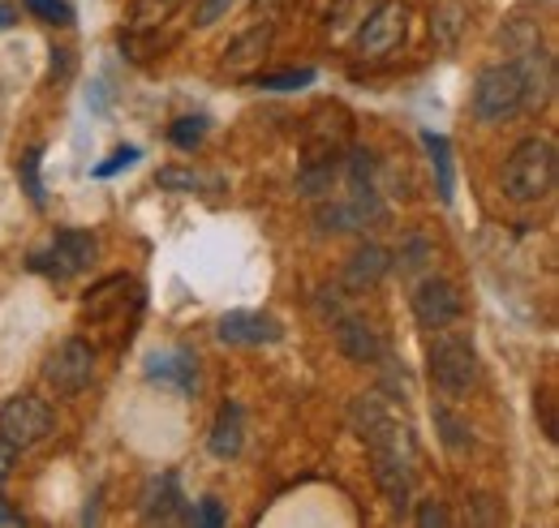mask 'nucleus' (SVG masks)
Wrapping results in <instances>:
<instances>
[{
    "mask_svg": "<svg viewBox=\"0 0 559 528\" xmlns=\"http://www.w3.org/2000/svg\"><path fill=\"white\" fill-rule=\"evenodd\" d=\"M516 61H521V73H525V108L551 104V95H556V61H551V52L530 48Z\"/></svg>",
    "mask_w": 559,
    "mask_h": 528,
    "instance_id": "dca6fc26",
    "label": "nucleus"
},
{
    "mask_svg": "<svg viewBox=\"0 0 559 528\" xmlns=\"http://www.w3.org/2000/svg\"><path fill=\"white\" fill-rule=\"evenodd\" d=\"M430 259H435L430 241L414 232V237H405V241H401V250L392 254V271H401V275H418V271H426Z\"/></svg>",
    "mask_w": 559,
    "mask_h": 528,
    "instance_id": "5701e85b",
    "label": "nucleus"
},
{
    "mask_svg": "<svg viewBox=\"0 0 559 528\" xmlns=\"http://www.w3.org/2000/svg\"><path fill=\"white\" fill-rule=\"evenodd\" d=\"M246 447V408L237 399H224L207 434V452L215 460H237Z\"/></svg>",
    "mask_w": 559,
    "mask_h": 528,
    "instance_id": "4468645a",
    "label": "nucleus"
},
{
    "mask_svg": "<svg viewBox=\"0 0 559 528\" xmlns=\"http://www.w3.org/2000/svg\"><path fill=\"white\" fill-rule=\"evenodd\" d=\"M469 112L483 125H503L516 112H525V73L521 61H503V65H487L474 77L469 91Z\"/></svg>",
    "mask_w": 559,
    "mask_h": 528,
    "instance_id": "f03ea898",
    "label": "nucleus"
},
{
    "mask_svg": "<svg viewBox=\"0 0 559 528\" xmlns=\"http://www.w3.org/2000/svg\"><path fill=\"white\" fill-rule=\"evenodd\" d=\"M48 430H52V408L35 392H17L0 404V439L13 443L17 452L39 447L48 439Z\"/></svg>",
    "mask_w": 559,
    "mask_h": 528,
    "instance_id": "39448f33",
    "label": "nucleus"
},
{
    "mask_svg": "<svg viewBox=\"0 0 559 528\" xmlns=\"http://www.w3.org/2000/svg\"><path fill=\"white\" fill-rule=\"evenodd\" d=\"M421 146L430 155V168H435V185H439V202L452 206L456 199V168H452V142L443 133L435 130H421Z\"/></svg>",
    "mask_w": 559,
    "mask_h": 528,
    "instance_id": "a211bd4d",
    "label": "nucleus"
},
{
    "mask_svg": "<svg viewBox=\"0 0 559 528\" xmlns=\"http://www.w3.org/2000/svg\"><path fill=\"white\" fill-rule=\"evenodd\" d=\"M142 525H194V507L181 494L173 472H164V477H155L146 485V494H142Z\"/></svg>",
    "mask_w": 559,
    "mask_h": 528,
    "instance_id": "9b49d317",
    "label": "nucleus"
},
{
    "mask_svg": "<svg viewBox=\"0 0 559 528\" xmlns=\"http://www.w3.org/2000/svg\"><path fill=\"white\" fill-rule=\"evenodd\" d=\"M414 507V520L421 528H448L452 525V516H448V507L439 503V499H421V503H409Z\"/></svg>",
    "mask_w": 559,
    "mask_h": 528,
    "instance_id": "7c9ffc66",
    "label": "nucleus"
},
{
    "mask_svg": "<svg viewBox=\"0 0 559 528\" xmlns=\"http://www.w3.org/2000/svg\"><path fill=\"white\" fill-rule=\"evenodd\" d=\"M332 335H336V348H341V357H349L353 365H374V361H383L388 357V348H383V335L370 327L361 314H341V319H332Z\"/></svg>",
    "mask_w": 559,
    "mask_h": 528,
    "instance_id": "f8f14e48",
    "label": "nucleus"
},
{
    "mask_svg": "<svg viewBox=\"0 0 559 528\" xmlns=\"http://www.w3.org/2000/svg\"><path fill=\"white\" fill-rule=\"evenodd\" d=\"M207 117H181V121H173V130H168V142L177 146V151H199L203 146V137H207Z\"/></svg>",
    "mask_w": 559,
    "mask_h": 528,
    "instance_id": "a878e982",
    "label": "nucleus"
},
{
    "mask_svg": "<svg viewBox=\"0 0 559 528\" xmlns=\"http://www.w3.org/2000/svg\"><path fill=\"white\" fill-rule=\"evenodd\" d=\"M559 151L551 137H525L503 164V194L512 202H543L556 190Z\"/></svg>",
    "mask_w": 559,
    "mask_h": 528,
    "instance_id": "f257e3e1",
    "label": "nucleus"
},
{
    "mask_svg": "<svg viewBox=\"0 0 559 528\" xmlns=\"http://www.w3.org/2000/svg\"><path fill=\"white\" fill-rule=\"evenodd\" d=\"M155 181H159L164 190H181V194H199V190H207V181H203L199 172H186V168H164Z\"/></svg>",
    "mask_w": 559,
    "mask_h": 528,
    "instance_id": "c85d7f7f",
    "label": "nucleus"
},
{
    "mask_svg": "<svg viewBox=\"0 0 559 528\" xmlns=\"http://www.w3.org/2000/svg\"><path fill=\"white\" fill-rule=\"evenodd\" d=\"M39 164H44V146H26L22 151V159H17V185H22V194L31 199V206H39L44 211V177H39Z\"/></svg>",
    "mask_w": 559,
    "mask_h": 528,
    "instance_id": "412c9836",
    "label": "nucleus"
},
{
    "mask_svg": "<svg viewBox=\"0 0 559 528\" xmlns=\"http://www.w3.org/2000/svg\"><path fill=\"white\" fill-rule=\"evenodd\" d=\"M426 374L443 396H465L478 383V348L465 331H448L435 335L430 352H426Z\"/></svg>",
    "mask_w": 559,
    "mask_h": 528,
    "instance_id": "7ed1b4c3",
    "label": "nucleus"
},
{
    "mask_svg": "<svg viewBox=\"0 0 559 528\" xmlns=\"http://www.w3.org/2000/svg\"><path fill=\"white\" fill-rule=\"evenodd\" d=\"M392 275V250H383L379 241H361L345 263V288L353 292H366L374 284H383Z\"/></svg>",
    "mask_w": 559,
    "mask_h": 528,
    "instance_id": "2eb2a0df",
    "label": "nucleus"
},
{
    "mask_svg": "<svg viewBox=\"0 0 559 528\" xmlns=\"http://www.w3.org/2000/svg\"><path fill=\"white\" fill-rule=\"evenodd\" d=\"M13 17H17V13H13V4H4V0H0V31H9V26H13Z\"/></svg>",
    "mask_w": 559,
    "mask_h": 528,
    "instance_id": "4c0bfd02",
    "label": "nucleus"
},
{
    "mask_svg": "<svg viewBox=\"0 0 559 528\" xmlns=\"http://www.w3.org/2000/svg\"><path fill=\"white\" fill-rule=\"evenodd\" d=\"M194 525H207V528H224L228 525V507L215 499V494H207L199 507H194Z\"/></svg>",
    "mask_w": 559,
    "mask_h": 528,
    "instance_id": "2f4dec72",
    "label": "nucleus"
},
{
    "mask_svg": "<svg viewBox=\"0 0 559 528\" xmlns=\"http://www.w3.org/2000/svg\"><path fill=\"white\" fill-rule=\"evenodd\" d=\"M99 259V241L91 237V232H82V228H61L44 250H35L31 254V271L35 275H48V279H57V284H66L73 275H82V271H91V263Z\"/></svg>",
    "mask_w": 559,
    "mask_h": 528,
    "instance_id": "20e7f679",
    "label": "nucleus"
},
{
    "mask_svg": "<svg viewBox=\"0 0 559 528\" xmlns=\"http://www.w3.org/2000/svg\"><path fill=\"white\" fill-rule=\"evenodd\" d=\"M237 0H194V26H215L219 17H228Z\"/></svg>",
    "mask_w": 559,
    "mask_h": 528,
    "instance_id": "473e14b6",
    "label": "nucleus"
},
{
    "mask_svg": "<svg viewBox=\"0 0 559 528\" xmlns=\"http://www.w3.org/2000/svg\"><path fill=\"white\" fill-rule=\"evenodd\" d=\"M215 339L228 348H267V344L284 339V323L263 310H228L215 323Z\"/></svg>",
    "mask_w": 559,
    "mask_h": 528,
    "instance_id": "9d476101",
    "label": "nucleus"
},
{
    "mask_svg": "<svg viewBox=\"0 0 559 528\" xmlns=\"http://www.w3.org/2000/svg\"><path fill=\"white\" fill-rule=\"evenodd\" d=\"M405 31H409L405 4H396V0L374 4V9L366 13V22L357 26V48H361V57H388V52L401 48Z\"/></svg>",
    "mask_w": 559,
    "mask_h": 528,
    "instance_id": "6e6552de",
    "label": "nucleus"
},
{
    "mask_svg": "<svg viewBox=\"0 0 559 528\" xmlns=\"http://www.w3.org/2000/svg\"><path fill=\"white\" fill-rule=\"evenodd\" d=\"M319 314H323L328 323L345 314V297H341V288H319Z\"/></svg>",
    "mask_w": 559,
    "mask_h": 528,
    "instance_id": "72a5a7b5",
    "label": "nucleus"
},
{
    "mask_svg": "<svg viewBox=\"0 0 559 528\" xmlns=\"http://www.w3.org/2000/svg\"><path fill=\"white\" fill-rule=\"evenodd\" d=\"M13 464H17V447L0 439V485L9 481V472H13Z\"/></svg>",
    "mask_w": 559,
    "mask_h": 528,
    "instance_id": "c9c22d12",
    "label": "nucleus"
},
{
    "mask_svg": "<svg viewBox=\"0 0 559 528\" xmlns=\"http://www.w3.org/2000/svg\"><path fill=\"white\" fill-rule=\"evenodd\" d=\"M95 379V348L86 339H66L48 352L44 361V383L57 392V396H78L86 392Z\"/></svg>",
    "mask_w": 559,
    "mask_h": 528,
    "instance_id": "423d86ee",
    "label": "nucleus"
},
{
    "mask_svg": "<svg viewBox=\"0 0 559 528\" xmlns=\"http://www.w3.org/2000/svg\"><path fill=\"white\" fill-rule=\"evenodd\" d=\"M469 520H474V525H503V503H499L495 494H474Z\"/></svg>",
    "mask_w": 559,
    "mask_h": 528,
    "instance_id": "c756f323",
    "label": "nucleus"
},
{
    "mask_svg": "<svg viewBox=\"0 0 559 528\" xmlns=\"http://www.w3.org/2000/svg\"><path fill=\"white\" fill-rule=\"evenodd\" d=\"M409 305H414V319H418L421 331H443L465 314V301H461L456 284L443 279V275H426L418 288H414Z\"/></svg>",
    "mask_w": 559,
    "mask_h": 528,
    "instance_id": "0eeeda50",
    "label": "nucleus"
},
{
    "mask_svg": "<svg viewBox=\"0 0 559 528\" xmlns=\"http://www.w3.org/2000/svg\"><path fill=\"white\" fill-rule=\"evenodd\" d=\"M430 417H435V434H439V443L448 447V452H469L474 447V430H469V421H461L448 404H435L430 408Z\"/></svg>",
    "mask_w": 559,
    "mask_h": 528,
    "instance_id": "aec40b11",
    "label": "nucleus"
},
{
    "mask_svg": "<svg viewBox=\"0 0 559 528\" xmlns=\"http://www.w3.org/2000/svg\"><path fill=\"white\" fill-rule=\"evenodd\" d=\"M39 22L48 26H73V4L70 0H22Z\"/></svg>",
    "mask_w": 559,
    "mask_h": 528,
    "instance_id": "bb28decb",
    "label": "nucleus"
},
{
    "mask_svg": "<svg viewBox=\"0 0 559 528\" xmlns=\"http://www.w3.org/2000/svg\"><path fill=\"white\" fill-rule=\"evenodd\" d=\"M345 177H349V190H374V177H379V155L370 146H353L349 159H341Z\"/></svg>",
    "mask_w": 559,
    "mask_h": 528,
    "instance_id": "4be33fe9",
    "label": "nucleus"
},
{
    "mask_svg": "<svg viewBox=\"0 0 559 528\" xmlns=\"http://www.w3.org/2000/svg\"><path fill=\"white\" fill-rule=\"evenodd\" d=\"M370 9H374V0H332V9H328V26H332V31H353V26L366 22Z\"/></svg>",
    "mask_w": 559,
    "mask_h": 528,
    "instance_id": "393cba45",
    "label": "nucleus"
},
{
    "mask_svg": "<svg viewBox=\"0 0 559 528\" xmlns=\"http://www.w3.org/2000/svg\"><path fill=\"white\" fill-rule=\"evenodd\" d=\"M267 52H272V26H267V22H259V26H250L246 35H237V39L224 48V69L246 73L250 65H259Z\"/></svg>",
    "mask_w": 559,
    "mask_h": 528,
    "instance_id": "f3484780",
    "label": "nucleus"
},
{
    "mask_svg": "<svg viewBox=\"0 0 559 528\" xmlns=\"http://www.w3.org/2000/svg\"><path fill=\"white\" fill-rule=\"evenodd\" d=\"M336 177H341V155H306V164L297 172V190L306 199H328Z\"/></svg>",
    "mask_w": 559,
    "mask_h": 528,
    "instance_id": "6ab92c4d",
    "label": "nucleus"
},
{
    "mask_svg": "<svg viewBox=\"0 0 559 528\" xmlns=\"http://www.w3.org/2000/svg\"><path fill=\"white\" fill-rule=\"evenodd\" d=\"M314 82V69H284V73H259L254 86L259 91H272V95H288V91H301Z\"/></svg>",
    "mask_w": 559,
    "mask_h": 528,
    "instance_id": "b1692460",
    "label": "nucleus"
},
{
    "mask_svg": "<svg viewBox=\"0 0 559 528\" xmlns=\"http://www.w3.org/2000/svg\"><path fill=\"white\" fill-rule=\"evenodd\" d=\"M139 155H142L139 146H117L104 164H95V168H91V177H95V181H108V177H117V172L134 168V164H139Z\"/></svg>",
    "mask_w": 559,
    "mask_h": 528,
    "instance_id": "cd10ccee",
    "label": "nucleus"
},
{
    "mask_svg": "<svg viewBox=\"0 0 559 528\" xmlns=\"http://www.w3.org/2000/svg\"><path fill=\"white\" fill-rule=\"evenodd\" d=\"M142 374L177 396H199L203 387V374H199V357L190 348H155L142 365Z\"/></svg>",
    "mask_w": 559,
    "mask_h": 528,
    "instance_id": "1a4fd4ad",
    "label": "nucleus"
},
{
    "mask_svg": "<svg viewBox=\"0 0 559 528\" xmlns=\"http://www.w3.org/2000/svg\"><path fill=\"white\" fill-rule=\"evenodd\" d=\"M538 404H534V408H543V434H547V439H551V443H556L559 434V425H556V399H551V392H547V387H543V392H538Z\"/></svg>",
    "mask_w": 559,
    "mask_h": 528,
    "instance_id": "f704fd0d",
    "label": "nucleus"
},
{
    "mask_svg": "<svg viewBox=\"0 0 559 528\" xmlns=\"http://www.w3.org/2000/svg\"><path fill=\"white\" fill-rule=\"evenodd\" d=\"M370 472H374V485L383 490V499L396 512H409V503H414V456L370 452Z\"/></svg>",
    "mask_w": 559,
    "mask_h": 528,
    "instance_id": "ddd939ff",
    "label": "nucleus"
},
{
    "mask_svg": "<svg viewBox=\"0 0 559 528\" xmlns=\"http://www.w3.org/2000/svg\"><path fill=\"white\" fill-rule=\"evenodd\" d=\"M259 4H280V0H259Z\"/></svg>",
    "mask_w": 559,
    "mask_h": 528,
    "instance_id": "58836bf2",
    "label": "nucleus"
},
{
    "mask_svg": "<svg viewBox=\"0 0 559 528\" xmlns=\"http://www.w3.org/2000/svg\"><path fill=\"white\" fill-rule=\"evenodd\" d=\"M26 520H22V512H13L9 507V499H0V528H22Z\"/></svg>",
    "mask_w": 559,
    "mask_h": 528,
    "instance_id": "e433bc0d",
    "label": "nucleus"
}]
</instances>
